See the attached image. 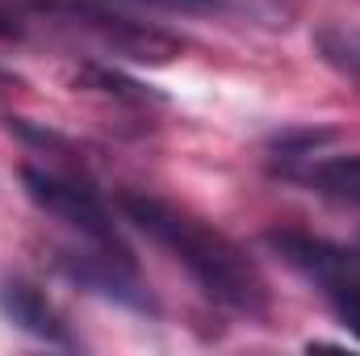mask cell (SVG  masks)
<instances>
[{"mask_svg":"<svg viewBox=\"0 0 360 356\" xmlns=\"http://www.w3.org/2000/svg\"><path fill=\"white\" fill-rule=\"evenodd\" d=\"M264 243H269L293 272H302L306 281H314L319 289H323L327 281H340V276L360 272L356 252H348V248H340V243H327V239H314V235H306V231H269Z\"/></svg>","mask_w":360,"mask_h":356,"instance_id":"5","label":"cell"},{"mask_svg":"<svg viewBox=\"0 0 360 356\" xmlns=\"http://www.w3.org/2000/svg\"><path fill=\"white\" fill-rule=\"evenodd\" d=\"M46 4H101V8H117V4H134V8H160V13H184V17H218V13H239L243 0H46Z\"/></svg>","mask_w":360,"mask_h":356,"instance_id":"9","label":"cell"},{"mask_svg":"<svg viewBox=\"0 0 360 356\" xmlns=\"http://www.w3.org/2000/svg\"><path fill=\"white\" fill-rule=\"evenodd\" d=\"M314 46H319L323 63H331L340 76L360 80V30H348V25H323V30L314 34Z\"/></svg>","mask_w":360,"mask_h":356,"instance_id":"8","label":"cell"},{"mask_svg":"<svg viewBox=\"0 0 360 356\" xmlns=\"http://www.w3.org/2000/svg\"><path fill=\"white\" fill-rule=\"evenodd\" d=\"M13 34H17V25H13V21H8V13L0 8V38H13Z\"/></svg>","mask_w":360,"mask_h":356,"instance_id":"11","label":"cell"},{"mask_svg":"<svg viewBox=\"0 0 360 356\" xmlns=\"http://www.w3.org/2000/svg\"><path fill=\"white\" fill-rule=\"evenodd\" d=\"M59 8L72 13V17H80L84 25H92V30L101 34V42H105L113 55H126V59H134V63H168V59L180 55L176 38H168V34H160V30H151V25L126 21V17H117V13H109V8H101V4H59Z\"/></svg>","mask_w":360,"mask_h":356,"instance_id":"4","label":"cell"},{"mask_svg":"<svg viewBox=\"0 0 360 356\" xmlns=\"http://www.w3.org/2000/svg\"><path fill=\"white\" fill-rule=\"evenodd\" d=\"M323 298H327V306L335 310V319L360 340V272L340 276V281H327V285H323Z\"/></svg>","mask_w":360,"mask_h":356,"instance_id":"10","label":"cell"},{"mask_svg":"<svg viewBox=\"0 0 360 356\" xmlns=\"http://www.w3.org/2000/svg\"><path fill=\"white\" fill-rule=\"evenodd\" d=\"M306 184L331 201L360 205V155H327L314 160V168L306 172Z\"/></svg>","mask_w":360,"mask_h":356,"instance_id":"7","label":"cell"},{"mask_svg":"<svg viewBox=\"0 0 360 356\" xmlns=\"http://www.w3.org/2000/svg\"><path fill=\"white\" fill-rule=\"evenodd\" d=\"M59 268L72 281H80L84 289L126 306V310H139V314L155 310V298H151L147 281L139 276V268H134L126 248H105V243H89L84 239L80 252H63L59 256Z\"/></svg>","mask_w":360,"mask_h":356,"instance_id":"3","label":"cell"},{"mask_svg":"<svg viewBox=\"0 0 360 356\" xmlns=\"http://www.w3.org/2000/svg\"><path fill=\"white\" fill-rule=\"evenodd\" d=\"M21 184H25V193H30V201L38 210H46L51 218L68 222L80 239L105 243V248H122L113 214L105 210V201L92 193L89 184L59 177V172H46V168H21Z\"/></svg>","mask_w":360,"mask_h":356,"instance_id":"2","label":"cell"},{"mask_svg":"<svg viewBox=\"0 0 360 356\" xmlns=\"http://www.w3.org/2000/svg\"><path fill=\"white\" fill-rule=\"evenodd\" d=\"M122 214L147 239H155L164 252H172V260L188 268V276L201 285L205 298H214L226 310H239L248 319H260L269 310V285H264L256 260L218 227L201 222L197 214L180 210L164 197H151V193H126Z\"/></svg>","mask_w":360,"mask_h":356,"instance_id":"1","label":"cell"},{"mask_svg":"<svg viewBox=\"0 0 360 356\" xmlns=\"http://www.w3.org/2000/svg\"><path fill=\"white\" fill-rule=\"evenodd\" d=\"M0 314H4L17 331H25V336H34V340L72 348L68 323H63L59 310L46 302V293L34 289L30 281H0Z\"/></svg>","mask_w":360,"mask_h":356,"instance_id":"6","label":"cell"}]
</instances>
